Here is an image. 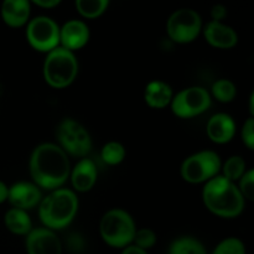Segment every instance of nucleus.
<instances>
[{
  "instance_id": "f257e3e1",
  "label": "nucleus",
  "mask_w": 254,
  "mask_h": 254,
  "mask_svg": "<svg viewBox=\"0 0 254 254\" xmlns=\"http://www.w3.org/2000/svg\"><path fill=\"white\" fill-rule=\"evenodd\" d=\"M29 168L35 185L47 191L61 189L71 173L68 156L54 143L37 145L30 156Z\"/></svg>"
},
{
  "instance_id": "f03ea898",
  "label": "nucleus",
  "mask_w": 254,
  "mask_h": 254,
  "mask_svg": "<svg viewBox=\"0 0 254 254\" xmlns=\"http://www.w3.org/2000/svg\"><path fill=\"white\" fill-rule=\"evenodd\" d=\"M202 200L210 212L222 218L238 217L246 206L237 185L218 175L205 184Z\"/></svg>"
},
{
  "instance_id": "7ed1b4c3",
  "label": "nucleus",
  "mask_w": 254,
  "mask_h": 254,
  "mask_svg": "<svg viewBox=\"0 0 254 254\" xmlns=\"http://www.w3.org/2000/svg\"><path fill=\"white\" fill-rule=\"evenodd\" d=\"M78 197L69 189H57L39 203V217L51 231L66 228L74 220L78 211Z\"/></svg>"
},
{
  "instance_id": "20e7f679",
  "label": "nucleus",
  "mask_w": 254,
  "mask_h": 254,
  "mask_svg": "<svg viewBox=\"0 0 254 254\" xmlns=\"http://www.w3.org/2000/svg\"><path fill=\"white\" fill-rule=\"evenodd\" d=\"M44 78L54 88H66L78 74V61L72 51L59 46L47 52L42 67Z\"/></svg>"
},
{
  "instance_id": "39448f33",
  "label": "nucleus",
  "mask_w": 254,
  "mask_h": 254,
  "mask_svg": "<svg viewBox=\"0 0 254 254\" xmlns=\"http://www.w3.org/2000/svg\"><path fill=\"white\" fill-rule=\"evenodd\" d=\"M136 227L133 217L122 208L107 211L99 222V233L104 242L113 248L133 245Z\"/></svg>"
},
{
  "instance_id": "423d86ee",
  "label": "nucleus",
  "mask_w": 254,
  "mask_h": 254,
  "mask_svg": "<svg viewBox=\"0 0 254 254\" xmlns=\"http://www.w3.org/2000/svg\"><path fill=\"white\" fill-rule=\"evenodd\" d=\"M57 145L74 158H86L92 149V138L86 127L73 118H64L56 128Z\"/></svg>"
},
{
  "instance_id": "0eeeda50",
  "label": "nucleus",
  "mask_w": 254,
  "mask_h": 254,
  "mask_svg": "<svg viewBox=\"0 0 254 254\" xmlns=\"http://www.w3.org/2000/svg\"><path fill=\"white\" fill-rule=\"evenodd\" d=\"M222 161L212 150H201L188 156L180 168L181 178L189 184L207 183L220 173Z\"/></svg>"
},
{
  "instance_id": "6e6552de",
  "label": "nucleus",
  "mask_w": 254,
  "mask_h": 254,
  "mask_svg": "<svg viewBox=\"0 0 254 254\" xmlns=\"http://www.w3.org/2000/svg\"><path fill=\"white\" fill-rule=\"evenodd\" d=\"M202 26V19L196 10L183 7L169 16L166 31L170 40L176 44H189L197 39Z\"/></svg>"
},
{
  "instance_id": "1a4fd4ad",
  "label": "nucleus",
  "mask_w": 254,
  "mask_h": 254,
  "mask_svg": "<svg viewBox=\"0 0 254 254\" xmlns=\"http://www.w3.org/2000/svg\"><path fill=\"white\" fill-rule=\"evenodd\" d=\"M211 106V94L200 86L188 87L173 97L170 107L176 117L183 119L193 118L205 113Z\"/></svg>"
},
{
  "instance_id": "9d476101",
  "label": "nucleus",
  "mask_w": 254,
  "mask_h": 254,
  "mask_svg": "<svg viewBox=\"0 0 254 254\" xmlns=\"http://www.w3.org/2000/svg\"><path fill=\"white\" fill-rule=\"evenodd\" d=\"M30 46L40 52H50L60 46V26L49 16H36L26 24Z\"/></svg>"
},
{
  "instance_id": "9b49d317",
  "label": "nucleus",
  "mask_w": 254,
  "mask_h": 254,
  "mask_svg": "<svg viewBox=\"0 0 254 254\" xmlns=\"http://www.w3.org/2000/svg\"><path fill=\"white\" fill-rule=\"evenodd\" d=\"M27 254H62V245L54 231L46 227L32 228L26 236Z\"/></svg>"
},
{
  "instance_id": "f8f14e48",
  "label": "nucleus",
  "mask_w": 254,
  "mask_h": 254,
  "mask_svg": "<svg viewBox=\"0 0 254 254\" xmlns=\"http://www.w3.org/2000/svg\"><path fill=\"white\" fill-rule=\"evenodd\" d=\"M42 200L41 189L29 181H19L9 188L7 201L14 208L19 210H31L39 205Z\"/></svg>"
},
{
  "instance_id": "ddd939ff",
  "label": "nucleus",
  "mask_w": 254,
  "mask_h": 254,
  "mask_svg": "<svg viewBox=\"0 0 254 254\" xmlns=\"http://www.w3.org/2000/svg\"><path fill=\"white\" fill-rule=\"evenodd\" d=\"M89 27L82 20H68L60 27V45L68 51L82 49L89 41Z\"/></svg>"
},
{
  "instance_id": "4468645a",
  "label": "nucleus",
  "mask_w": 254,
  "mask_h": 254,
  "mask_svg": "<svg viewBox=\"0 0 254 254\" xmlns=\"http://www.w3.org/2000/svg\"><path fill=\"white\" fill-rule=\"evenodd\" d=\"M205 39L216 49H232L237 45L238 35L233 27L217 21H208L203 27Z\"/></svg>"
},
{
  "instance_id": "2eb2a0df",
  "label": "nucleus",
  "mask_w": 254,
  "mask_h": 254,
  "mask_svg": "<svg viewBox=\"0 0 254 254\" xmlns=\"http://www.w3.org/2000/svg\"><path fill=\"white\" fill-rule=\"evenodd\" d=\"M236 122L230 114L217 113L211 117L206 126V133L216 144L230 143L236 134Z\"/></svg>"
},
{
  "instance_id": "dca6fc26",
  "label": "nucleus",
  "mask_w": 254,
  "mask_h": 254,
  "mask_svg": "<svg viewBox=\"0 0 254 254\" xmlns=\"http://www.w3.org/2000/svg\"><path fill=\"white\" fill-rule=\"evenodd\" d=\"M97 176H98V171H97L96 164L88 158L81 159L71 169V173H69L72 186L77 192H87L92 190L96 185Z\"/></svg>"
},
{
  "instance_id": "f3484780",
  "label": "nucleus",
  "mask_w": 254,
  "mask_h": 254,
  "mask_svg": "<svg viewBox=\"0 0 254 254\" xmlns=\"http://www.w3.org/2000/svg\"><path fill=\"white\" fill-rule=\"evenodd\" d=\"M0 14L7 26L21 27L30 21L31 4L27 0H5L1 4Z\"/></svg>"
},
{
  "instance_id": "a211bd4d",
  "label": "nucleus",
  "mask_w": 254,
  "mask_h": 254,
  "mask_svg": "<svg viewBox=\"0 0 254 254\" xmlns=\"http://www.w3.org/2000/svg\"><path fill=\"white\" fill-rule=\"evenodd\" d=\"M174 92L170 84L160 79L149 82L144 91V101L150 108L163 109L170 106L173 101Z\"/></svg>"
},
{
  "instance_id": "6ab92c4d",
  "label": "nucleus",
  "mask_w": 254,
  "mask_h": 254,
  "mask_svg": "<svg viewBox=\"0 0 254 254\" xmlns=\"http://www.w3.org/2000/svg\"><path fill=\"white\" fill-rule=\"evenodd\" d=\"M4 223L7 231L16 236H27L32 231V221L27 211L10 208L4 216Z\"/></svg>"
},
{
  "instance_id": "aec40b11",
  "label": "nucleus",
  "mask_w": 254,
  "mask_h": 254,
  "mask_svg": "<svg viewBox=\"0 0 254 254\" xmlns=\"http://www.w3.org/2000/svg\"><path fill=\"white\" fill-rule=\"evenodd\" d=\"M168 254H207L202 243L193 237L184 236L176 238L169 247Z\"/></svg>"
},
{
  "instance_id": "412c9836",
  "label": "nucleus",
  "mask_w": 254,
  "mask_h": 254,
  "mask_svg": "<svg viewBox=\"0 0 254 254\" xmlns=\"http://www.w3.org/2000/svg\"><path fill=\"white\" fill-rule=\"evenodd\" d=\"M78 14L86 19H97L107 11L108 0H77L74 2Z\"/></svg>"
},
{
  "instance_id": "4be33fe9",
  "label": "nucleus",
  "mask_w": 254,
  "mask_h": 254,
  "mask_svg": "<svg viewBox=\"0 0 254 254\" xmlns=\"http://www.w3.org/2000/svg\"><path fill=\"white\" fill-rule=\"evenodd\" d=\"M126 146L119 141H108L101 150V159L109 166H116L126 159Z\"/></svg>"
},
{
  "instance_id": "5701e85b",
  "label": "nucleus",
  "mask_w": 254,
  "mask_h": 254,
  "mask_svg": "<svg viewBox=\"0 0 254 254\" xmlns=\"http://www.w3.org/2000/svg\"><path fill=\"white\" fill-rule=\"evenodd\" d=\"M211 94L221 103H230L237 96V87L231 79L221 78L212 84Z\"/></svg>"
},
{
  "instance_id": "b1692460",
  "label": "nucleus",
  "mask_w": 254,
  "mask_h": 254,
  "mask_svg": "<svg viewBox=\"0 0 254 254\" xmlns=\"http://www.w3.org/2000/svg\"><path fill=\"white\" fill-rule=\"evenodd\" d=\"M246 168H247V165H246L245 159L240 155L230 156V158L225 161V164H222V166H221L223 173V178L232 181V183L238 181L242 178L243 174L247 171Z\"/></svg>"
},
{
  "instance_id": "393cba45",
  "label": "nucleus",
  "mask_w": 254,
  "mask_h": 254,
  "mask_svg": "<svg viewBox=\"0 0 254 254\" xmlns=\"http://www.w3.org/2000/svg\"><path fill=\"white\" fill-rule=\"evenodd\" d=\"M212 254H246V246L240 238H226L216 246Z\"/></svg>"
},
{
  "instance_id": "a878e982",
  "label": "nucleus",
  "mask_w": 254,
  "mask_h": 254,
  "mask_svg": "<svg viewBox=\"0 0 254 254\" xmlns=\"http://www.w3.org/2000/svg\"><path fill=\"white\" fill-rule=\"evenodd\" d=\"M156 243V233L150 228H140L136 230L134 236L133 245L141 248L144 251H148L153 248Z\"/></svg>"
},
{
  "instance_id": "bb28decb",
  "label": "nucleus",
  "mask_w": 254,
  "mask_h": 254,
  "mask_svg": "<svg viewBox=\"0 0 254 254\" xmlns=\"http://www.w3.org/2000/svg\"><path fill=\"white\" fill-rule=\"evenodd\" d=\"M240 184H238V190H240L241 195L243 196L245 200L253 201L254 200V170L250 169L243 174L242 178L240 179Z\"/></svg>"
},
{
  "instance_id": "cd10ccee",
  "label": "nucleus",
  "mask_w": 254,
  "mask_h": 254,
  "mask_svg": "<svg viewBox=\"0 0 254 254\" xmlns=\"http://www.w3.org/2000/svg\"><path fill=\"white\" fill-rule=\"evenodd\" d=\"M241 136H242V140L245 143V145L247 146L250 150L254 149V119L253 117H250L247 121L245 122L242 127V130H241Z\"/></svg>"
},
{
  "instance_id": "c85d7f7f",
  "label": "nucleus",
  "mask_w": 254,
  "mask_h": 254,
  "mask_svg": "<svg viewBox=\"0 0 254 254\" xmlns=\"http://www.w3.org/2000/svg\"><path fill=\"white\" fill-rule=\"evenodd\" d=\"M210 14L211 21L222 22V20L226 19V16H227V7L222 4H216L212 6Z\"/></svg>"
},
{
  "instance_id": "c756f323",
  "label": "nucleus",
  "mask_w": 254,
  "mask_h": 254,
  "mask_svg": "<svg viewBox=\"0 0 254 254\" xmlns=\"http://www.w3.org/2000/svg\"><path fill=\"white\" fill-rule=\"evenodd\" d=\"M32 2L36 6L44 7V9H54L61 4V0H34Z\"/></svg>"
},
{
  "instance_id": "7c9ffc66",
  "label": "nucleus",
  "mask_w": 254,
  "mask_h": 254,
  "mask_svg": "<svg viewBox=\"0 0 254 254\" xmlns=\"http://www.w3.org/2000/svg\"><path fill=\"white\" fill-rule=\"evenodd\" d=\"M122 254H148V252L144 250H141V248L136 247V246L130 245V246H128V247L123 248Z\"/></svg>"
},
{
  "instance_id": "2f4dec72",
  "label": "nucleus",
  "mask_w": 254,
  "mask_h": 254,
  "mask_svg": "<svg viewBox=\"0 0 254 254\" xmlns=\"http://www.w3.org/2000/svg\"><path fill=\"white\" fill-rule=\"evenodd\" d=\"M7 193H9V186L0 180V205L7 201Z\"/></svg>"
},
{
  "instance_id": "473e14b6",
  "label": "nucleus",
  "mask_w": 254,
  "mask_h": 254,
  "mask_svg": "<svg viewBox=\"0 0 254 254\" xmlns=\"http://www.w3.org/2000/svg\"><path fill=\"white\" fill-rule=\"evenodd\" d=\"M253 102H254V94L252 93L251 94V97H250V112H251V114H254V109H253Z\"/></svg>"
}]
</instances>
